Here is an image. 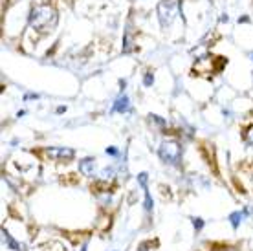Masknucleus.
Instances as JSON below:
<instances>
[{
    "label": "nucleus",
    "instance_id": "nucleus-13",
    "mask_svg": "<svg viewBox=\"0 0 253 251\" xmlns=\"http://www.w3.org/2000/svg\"><path fill=\"white\" fill-rule=\"evenodd\" d=\"M107 152H108V154H114V156L118 154V151H116V149H107Z\"/></svg>",
    "mask_w": 253,
    "mask_h": 251
},
{
    "label": "nucleus",
    "instance_id": "nucleus-12",
    "mask_svg": "<svg viewBox=\"0 0 253 251\" xmlns=\"http://www.w3.org/2000/svg\"><path fill=\"white\" fill-rule=\"evenodd\" d=\"M213 251H237V250H233V248H216Z\"/></svg>",
    "mask_w": 253,
    "mask_h": 251
},
{
    "label": "nucleus",
    "instance_id": "nucleus-4",
    "mask_svg": "<svg viewBox=\"0 0 253 251\" xmlns=\"http://www.w3.org/2000/svg\"><path fill=\"white\" fill-rule=\"evenodd\" d=\"M44 154L50 160H72L76 156V152L68 149V147H50V149H44Z\"/></svg>",
    "mask_w": 253,
    "mask_h": 251
},
{
    "label": "nucleus",
    "instance_id": "nucleus-2",
    "mask_svg": "<svg viewBox=\"0 0 253 251\" xmlns=\"http://www.w3.org/2000/svg\"><path fill=\"white\" fill-rule=\"evenodd\" d=\"M178 13V2L176 0H160L158 4V20L162 28L172 24V20Z\"/></svg>",
    "mask_w": 253,
    "mask_h": 251
},
{
    "label": "nucleus",
    "instance_id": "nucleus-1",
    "mask_svg": "<svg viewBox=\"0 0 253 251\" xmlns=\"http://www.w3.org/2000/svg\"><path fill=\"white\" fill-rule=\"evenodd\" d=\"M59 15L55 11V7L51 6H35L30 13V28L37 30L41 33L50 32L51 28L57 26Z\"/></svg>",
    "mask_w": 253,
    "mask_h": 251
},
{
    "label": "nucleus",
    "instance_id": "nucleus-5",
    "mask_svg": "<svg viewBox=\"0 0 253 251\" xmlns=\"http://www.w3.org/2000/svg\"><path fill=\"white\" fill-rule=\"evenodd\" d=\"M79 170H81L84 176H94V172H95V162H94V160H90V158L83 160L81 164H79Z\"/></svg>",
    "mask_w": 253,
    "mask_h": 251
},
{
    "label": "nucleus",
    "instance_id": "nucleus-10",
    "mask_svg": "<svg viewBox=\"0 0 253 251\" xmlns=\"http://www.w3.org/2000/svg\"><path fill=\"white\" fill-rule=\"evenodd\" d=\"M193 226L196 227V229H198V231H200V229H202L204 227V222L200 218H193Z\"/></svg>",
    "mask_w": 253,
    "mask_h": 251
},
{
    "label": "nucleus",
    "instance_id": "nucleus-7",
    "mask_svg": "<svg viewBox=\"0 0 253 251\" xmlns=\"http://www.w3.org/2000/svg\"><path fill=\"white\" fill-rule=\"evenodd\" d=\"M2 237H4V242H7V246H9L13 251H20V246L17 244V242H15V240H13L6 231H2Z\"/></svg>",
    "mask_w": 253,
    "mask_h": 251
},
{
    "label": "nucleus",
    "instance_id": "nucleus-11",
    "mask_svg": "<svg viewBox=\"0 0 253 251\" xmlns=\"http://www.w3.org/2000/svg\"><path fill=\"white\" fill-rule=\"evenodd\" d=\"M152 81H154V79H152V76H151V74H147V76H145V84H147V86H149V84H152Z\"/></svg>",
    "mask_w": 253,
    "mask_h": 251
},
{
    "label": "nucleus",
    "instance_id": "nucleus-6",
    "mask_svg": "<svg viewBox=\"0 0 253 251\" xmlns=\"http://www.w3.org/2000/svg\"><path fill=\"white\" fill-rule=\"evenodd\" d=\"M128 110H130V105H128L126 95H121L120 99L114 103V107H112V112H128Z\"/></svg>",
    "mask_w": 253,
    "mask_h": 251
},
{
    "label": "nucleus",
    "instance_id": "nucleus-3",
    "mask_svg": "<svg viewBox=\"0 0 253 251\" xmlns=\"http://www.w3.org/2000/svg\"><path fill=\"white\" fill-rule=\"evenodd\" d=\"M158 152L160 158L164 160L165 164L176 165L180 162V158H182V147H180L178 141H165V143H162Z\"/></svg>",
    "mask_w": 253,
    "mask_h": 251
},
{
    "label": "nucleus",
    "instance_id": "nucleus-14",
    "mask_svg": "<svg viewBox=\"0 0 253 251\" xmlns=\"http://www.w3.org/2000/svg\"><path fill=\"white\" fill-rule=\"evenodd\" d=\"M48 251H51V250H48Z\"/></svg>",
    "mask_w": 253,
    "mask_h": 251
},
{
    "label": "nucleus",
    "instance_id": "nucleus-8",
    "mask_svg": "<svg viewBox=\"0 0 253 251\" xmlns=\"http://www.w3.org/2000/svg\"><path fill=\"white\" fill-rule=\"evenodd\" d=\"M242 218H244V213H233L231 216H229V220H231V226L237 227L239 224H241Z\"/></svg>",
    "mask_w": 253,
    "mask_h": 251
},
{
    "label": "nucleus",
    "instance_id": "nucleus-9",
    "mask_svg": "<svg viewBox=\"0 0 253 251\" xmlns=\"http://www.w3.org/2000/svg\"><path fill=\"white\" fill-rule=\"evenodd\" d=\"M244 141L250 145H253V126H250L246 132H244Z\"/></svg>",
    "mask_w": 253,
    "mask_h": 251
}]
</instances>
